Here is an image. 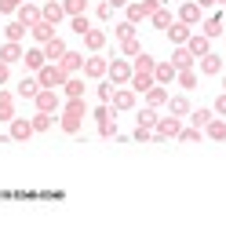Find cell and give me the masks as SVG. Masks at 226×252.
Here are the masks:
<instances>
[{"label": "cell", "mask_w": 226, "mask_h": 252, "mask_svg": "<svg viewBox=\"0 0 226 252\" xmlns=\"http://www.w3.org/2000/svg\"><path fill=\"white\" fill-rule=\"evenodd\" d=\"M201 33H204L208 40H215V37H219V33H226V22H223V15H212V19H204Z\"/></svg>", "instance_id": "cell-24"}, {"label": "cell", "mask_w": 226, "mask_h": 252, "mask_svg": "<svg viewBox=\"0 0 226 252\" xmlns=\"http://www.w3.org/2000/svg\"><path fill=\"white\" fill-rule=\"evenodd\" d=\"M106 81L117 84V88H120V84H128V81H132V63H128V59H113L110 69H106Z\"/></svg>", "instance_id": "cell-4"}, {"label": "cell", "mask_w": 226, "mask_h": 252, "mask_svg": "<svg viewBox=\"0 0 226 252\" xmlns=\"http://www.w3.org/2000/svg\"><path fill=\"white\" fill-rule=\"evenodd\" d=\"M40 48H44V59H48V63H58V59H62V55H66V51H69L62 37H51V40H48V44H40Z\"/></svg>", "instance_id": "cell-13"}, {"label": "cell", "mask_w": 226, "mask_h": 252, "mask_svg": "<svg viewBox=\"0 0 226 252\" xmlns=\"http://www.w3.org/2000/svg\"><path fill=\"white\" fill-rule=\"evenodd\" d=\"M15 19H19L22 26H29V30H33V26L44 19V15H40V7H37V4H22L19 11H15Z\"/></svg>", "instance_id": "cell-11"}, {"label": "cell", "mask_w": 226, "mask_h": 252, "mask_svg": "<svg viewBox=\"0 0 226 252\" xmlns=\"http://www.w3.org/2000/svg\"><path fill=\"white\" fill-rule=\"evenodd\" d=\"M84 48H88L91 55H99V51L106 48V33H102V30H95V26H91V30L84 33Z\"/></svg>", "instance_id": "cell-18"}, {"label": "cell", "mask_w": 226, "mask_h": 252, "mask_svg": "<svg viewBox=\"0 0 226 252\" xmlns=\"http://www.w3.org/2000/svg\"><path fill=\"white\" fill-rule=\"evenodd\" d=\"M7 77H11V66H7V63H0V84H7Z\"/></svg>", "instance_id": "cell-52"}, {"label": "cell", "mask_w": 226, "mask_h": 252, "mask_svg": "<svg viewBox=\"0 0 226 252\" xmlns=\"http://www.w3.org/2000/svg\"><path fill=\"white\" fill-rule=\"evenodd\" d=\"M153 26H157V30H168V26H171V11H168V7H157V11H153V19H150Z\"/></svg>", "instance_id": "cell-39"}, {"label": "cell", "mask_w": 226, "mask_h": 252, "mask_svg": "<svg viewBox=\"0 0 226 252\" xmlns=\"http://www.w3.org/2000/svg\"><path fill=\"white\" fill-rule=\"evenodd\" d=\"M26 33H29V26H22L19 19L4 26V37H7V40H15V44H22V37H26Z\"/></svg>", "instance_id": "cell-30"}, {"label": "cell", "mask_w": 226, "mask_h": 252, "mask_svg": "<svg viewBox=\"0 0 226 252\" xmlns=\"http://www.w3.org/2000/svg\"><path fill=\"white\" fill-rule=\"evenodd\" d=\"M120 55H124V59H135V55H142V44H139V37L124 40V44H120Z\"/></svg>", "instance_id": "cell-40"}, {"label": "cell", "mask_w": 226, "mask_h": 252, "mask_svg": "<svg viewBox=\"0 0 226 252\" xmlns=\"http://www.w3.org/2000/svg\"><path fill=\"white\" fill-rule=\"evenodd\" d=\"M62 95H66V99H84V77L81 73H69L66 84H62Z\"/></svg>", "instance_id": "cell-12"}, {"label": "cell", "mask_w": 226, "mask_h": 252, "mask_svg": "<svg viewBox=\"0 0 226 252\" xmlns=\"http://www.w3.org/2000/svg\"><path fill=\"white\" fill-rule=\"evenodd\" d=\"M40 15H44V19H48L51 26H58V22L66 19V7L58 4V0H44V7H40Z\"/></svg>", "instance_id": "cell-17"}, {"label": "cell", "mask_w": 226, "mask_h": 252, "mask_svg": "<svg viewBox=\"0 0 226 252\" xmlns=\"http://www.w3.org/2000/svg\"><path fill=\"white\" fill-rule=\"evenodd\" d=\"M197 4H201V7H215L219 0H197Z\"/></svg>", "instance_id": "cell-54"}, {"label": "cell", "mask_w": 226, "mask_h": 252, "mask_svg": "<svg viewBox=\"0 0 226 252\" xmlns=\"http://www.w3.org/2000/svg\"><path fill=\"white\" fill-rule=\"evenodd\" d=\"M58 66H62L66 73H81L84 69V51H66V55L58 59Z\"/></svg>", "instance_id": "cell-19"}, {"label": "cell", "mask_w": 226, "mask_h": 252, "mask_svg": "<svg viewBox=\"0 0 226 252\" xmlns=\"http://www.w3.org/2000/svg\"><path fill=\"white\" fill-rule=\"evenodd\" d=\"M186 48H190V55H194V59H204L208 51H212V40H208L201 30H194V33H190V40H186Z\"/></svg>", "instance_id": "cell-6"}, {"label": "cell", "mask_w": 226, "mask_h": 252, "mask_svg": "<svg viewBox=\"0 0 226 252\" xmlns=\"http://www.w3.org/2000/svg\"><path fill=\"white\" fill-rule=\"evenodd\" d=\"M201 11H204V7L197 4V0H190V4L179 7V22H186V26H194V30H197V26H201Z\"/></svg>", "instance_id": "cell-10"}, {"label": "cell", "mask_w": 226, "mask_h": 252, "mask_svg": "<svg viewBox=\"0 0 226 252\" xmlns=\"http://www.w3.org/2000/svg\"><path fill=\"white\" fill-rule=\"evenodd\" d=\"M212 110H215V117H226V92L219 95V99H215V106H212Z\"/></svg>", "instance_id": "cell-51"}, {"label": "cell", "mask_w": 226, "mask_h": 252, "mask_svg": "<svg viewBox=\"0 0 226 252\" xmlns=\"http://www.w3.org/2000/svg\"><path fill=\"white\" fill-rule=\"evenodd\" d=\"M197 66H201V73H204V77H219V73H223V59H219V55H212V51H208L204 59H197Z\"/></svg>", "instance_id": "cell-21"}, {"label": "cell", "mask_w": 226, "mask_h": 252, "mask_svg": "<svg viewBox=\"0 0 226 252\" xmlns=\"http://www.w3.org/2000/svg\"><path fill=\"white\" fill-rule=\"evenodd\" d=\"M168 88H164V84H153L150 92H146V106H153V110H161V106H168Z\"/></svg>", "instance_id": "cell-15"}, {"label": "cell", "mask_w": 226, "mask_h": 252, "mask_svg": "<svg viewBox=\"0 0 226 252\" xmlns=\"http://www.w3.org/2000/svg\"><path fill=\"white\" fill-rule=\"evenodd\" d=\"M66 7V19H73V15H88V0H62Z\"/></svg>", "instance_id": "cell-35"}, {"label": "cell", "mask_w": 226, "mask_h": 252, "mask_svg": "<svg viewBox=\"0 0 226 252\" xmlns=\"http://www.w3.org/2000/svg\"><path fill=\"white\" fill-rule=\"evenodd\" d=\"M164 33H168L171 48H182V44L190 40V33H194V26H186V22H179V19H175V22H171V26H168Z\"/></svg>", "instance_id": "cell-5"}, {"label": "cell", "mask_w": 226, "mask_h": 252, "mask_svg": "<svg viewBox=\"0 0 226 252\" xmlns=\"http://www.w3.org/2000/svg\"><path fill=\"white\" fill-rule=\"evenodd\" d=\"M157 121H161V114L153 106H146L142 114H139V125H142V128H157Z\"/></svg>", "instance_id": "cell-38"}, {"label": "cell", "mask_w": 226, "mask_h": 252, "mask_svg": "<svg viewBox=\"0 0 226 252\" xmlns=\"http://www.w3.org/2000/svg\"><path fill=\"white\" fill-rule=\"evenodd\" d=\"M29 135H37L33 132V121L29 117H11V139L15 143H26Z\"/></svg>", "instance_id": "cell-9"}, {"label": "cell", "mask_w": 226, "mask_h": 252, "mask_svg": "<svg viewBox=\"0 0 226 252\" xmlns=\"http://www.w3.org/2000/svg\"><path fill=\"white\" fill-rule=\"evenodd\" d=\"M110 4H113V7H128L132 0H110Z\"/></svg>", "instance_id": "cell-53"}, {"label": "cell", "mask_w": 226, "mask_h": 252, "mask_svg": "<svg viewBox=\"0 0 226 252\" xmlns=\"http://www.w3.org/2000/svg\"><path fill=\"white\" fill-rule=\"evenodd\" d=\"M175 77H179V69L171 66V63H157V66H153V81L164 84V88H168V84L175 81Z\"/></svg>", "instance_id": "cell-20"}, {"label": "cell", "mask_w": 226, "mask_h": 252, "mask_svg": "<svg viewBox=\"0 0 226 252\" xmlns=\"http://www.w3.org/2000/svg\"><path fill=\"white\" fill-rule=\"evenodd\" d=\"M37 92H40V81H37V77H22L19 88H15V95H22V99H37Z\"/></svg>", "instance_id": "cell-27"}, {"label": "cell", "mask_w": 226, "mask_h": 252, "mask_svg": "<svg viewBox=\"0 0 226 252\" xmlns=\"http://www.w3.org/2000/svg\"><path fill=\"white\" fill-rule=\"evenodd\" d=\"M29 33H33V40H37V44H48V40H51V37H55V26H51L48 19H40V22H37V26H33V30H29Z\"/></svg>", "instance_id": "cell-26"}, {"label": "cell", "mask_w": 226, "mask_h": 252, "mask_svg": "<svg viewBox=\"0 0 226 252\" xmlns=\"http://www.w3.org/2000/svg\"><path fill=\"white\" fill-rule=\"evenodd\" d=\"M204 135L215 139V143H226V117H212L204 125Z\"/></svg>", "instance_id": "cell-23"}, {"label": "cell", "mask_w": 226, "mask_h": 252, "mask_svg": "<svg viewBox=\"0 0 226 252\" xmlns=\"http://www.w3.org/2000/svg\"><path fill=\"white\" fill-rule=\"evenodd\" d=\"M66 69L58 66V63H48V66H40L37 69V81H40V88H62L66 84Z\"/></svg>", "instance_id": "cell-1"}, {"label": "cell", "mask_w": 226, "mask_h": 252, "mask_svg": "<svg viewBox=\"0 0 226 252\" xmlns=\"http://www.w3.org/2000/svg\"><path fill=\"white\" fill-rule=\"evenodd\" d=\"M153 66H157V59H150L146 51L132 59V73H153Z\"/></svg>", "instance_id": "cell-31"}, {"label": "cell", "mask_w": 226, "mask_h": 252, "mask_svg": "<svg viewBox=\"0 0 226 252\" xmlns=\"http://www.w3.org/2000/svg\"><path fill=\"white\" fill-rule=\"evenodd\" d=\"M69 26H73V33H81V37H84V33H88V30H91V22H88V15H73V19H69Z\"/></svg>", "instance_id": "cell-42"}, {"label": "cell", "mask_w": 226, "mask_h": 252, "mask_svg": "<svg viewBox=\"0 0 226 252\" xmlns=\"http://www.w3.org/2000/svg\"><path fill=\"white\" fill-rule=\"evenodd\" d=\"M201 128H194V125H190V128H182V132H179V139H182V143H201Z\"/></svg>", "instance_id": "cell-44"}, {"label": "cell", "mask_w": 226, "mask_h": 252, "mask_svg": "<svg viewBox=\"0 0 226 252\" xmlns=\"http://www.w3.org/2000/svg\"><path fill=\"white\" fill-rule=\"evenodd\" d=\"M153 84H157V81H153V73H132V81H128V88H132L135 95H146V92L153 88Z\"/></svg>", "instance_id": "cell-22"}, {"label": "cell", "mask_w": 226, "mask_h": 252, "mask_svg": "<svg viewBox=\"0 0 226 252\" xmlns=\"http://www.w3.org/2000/svg\"><path fill=\"white\" fill-rule=\"evenodd\" d=\"M179 132H182V117H161L157 121V128H153V135H157V143H168V139H179Z\"/></svg>", "instance_id": "cell-3"}, {"label": "cell", "mask_w": 226, "mask_h": 252, "mask_svg": "<svg viewBox=\"0 0 226 252\" xmlns=\"http://www.w3.org/2000/svg\"><path fill=\"white\" fill-rule=\"evenodd\" d=\"M22 63H26V69H33V73H37L40 66H48V59H44V48H29L22 55Z\"/></svg>", "instance_id": "cell-25"}, {"label": "cell", "mask_w": 226, "mask_h": 252, "mask_svg": "<svg viewBox=\"0 0 226 252\" xmlns=\"http://www.w3.org/2000/svg\"><path fill=\"white\" fill-rule=\"evenodd\" d=\"M215 117V110H190V125H194V128H201V132H204V125H208V121H212Z\"/></svg>", "instance_id": "cell-34"}, {"label": "cell", "mask_w": 226, "mask_h": 252, "mask_svg": "<svg viewBox=\"0 0 226 252\" xmlns=\"http://www.w3.org/2000/svg\"><path fill=\"white\" fill-rule=\"evenodd\" d=\"M168 110H171V117H190V99L175 95V99H168Z\"/></svg>", "instance_id": "cell-32"}, {"label": "cell", "mask_w": 226, "mask_h": 252, "mask_svg": "<svg viewBox=\"0 0 226 252\" xmlns=\"http://www.w3.org/2000/svg\"><path fill=\"white\" fill-rule=\"evenodd\" d=\"M99 135H102V139H120L117 121H102V125H99Z\"/></svg>", "instance_id": "cell-43"}, {"label": "cell", "mask_w": 226, "mask_h": 252, "mask_svg": "<svg viewBox=\"0 0 226 252\" xmlns=\"http://www.w3.org/2000/svg\"><path fill=\"white\" fill-rule=\"evenodd\" d=\"M219 4H223V7H226V0H219Z\"/></svg>", "instance_id": "cell-55"}, {"label": "cell", "mask_w": 226, "mask_h": 252, "mask_svg": "<svg viewBox=\"0 0 226 252\" xmlns=\"http://www.w3.org/2000/svg\"><path fill=\"white\" fill-rule=\"evenodd\" d=\"M135 99H139V95L128 88V84H120V88L113 92V102H110V106H113V110H135Z\"/></svg>", "instance_id": "cell-7"}, {"label": "cell", "mask_w": 226, "mask_h": 252, "mask_svg": "<svg viewBox=\"0 0 226 252\" xmlns=\"http://www.w3.org/2000/svg\"><path fill=\"white\" fill-rule=\"evenodd\" d=\"M128 22H146V15H142V7H139V0H132V4H128Z\"/></svg>", "instance_id": "cell-45"}, {"label": "cell", "mask_w": 226, "mask_h": 252, "mask_svg": "<svg viewBox=\"0 0 226 252\" xmlns=\"http://www.w3.org/2000/svg\"><path fill=\"white\" fill-rule=\"evenodd\" d=\"M95 15H99V19H113V4L110 0H99V4H95Z\"/></svg>", "instance_id": "cell-47"}, {"label": "cell", "mask_w": 226, "mask_h": 252, "mask_svg": "<svg viewBox=\"0 0 226 252\" xmlns=\"http://www.w3.org/2000/svg\"><path fill=\"white\" fill-rule=\"evenodd\" d=\"M175 81H179V88H197V69H179V77H175Z\"/></svg>", "instance_id": "cell-37"}, {"label": "cell", "mask_w": 226, "mask_h": 252, "mask_svg": "<svg viewBox=\"0 0 226 252\" xmlns=\"http://www.w3.org/2000/svg\"><path fill=\"white\" fill-rule=\"evenodd\" d=\"M11 117H15V95L0 88V121H7V125H11Z\"/></svg>", "instance_id": "cell-28"}, {"label": "cell", "mask_w": 226, "mask_h": 252, "mask_svg": "<svg viewBox=\"0 0 226 252\" xmlns=\"http://www.w3.org/2000/svg\"><path fill=\"white\" fill-rule=\"evenodd\" d=\"M33 102H37L40 114H62V95H58L55 88H40Z\"/></svg>", "instance_id": "cell-2"}, {"label": "cell", "mask_w": 226, "mask_h": 252, "mask_svg": "<svg viewBox=\"0 0 226 252\" xmlns=\"http://www.w3.org/2000/svg\"><path fill=\"white\" fill-rule=\"evenodd\" d=\"M171 66H175V69H194V66H197V59L190 55V48H186V44H182V48H171Z\"/></svg>", "instance_id": "cell-14"}, {"label": "cell", "mask_w": 226, "mask_h": 252, "mask_svg": "<svg viewBox=\"0 0 226 252\" xmlns=\"http://www.w3.org/2000/svg\"><path fill=\"white\" fill-rule=\"evenodd\" d=\"M153 139H157V135H153V128H142V125L135 128V143H153Z\"/></svg>", "instance_id": "cell-48"}, {"label": "cell", "mask_w": 226, "mask_h": 252, "mask_svg": "<svg viewBox=\"0 0 226 252\" xmlns=\"http://www.w3.org/2000/svg\"><path fill=\"white\" fill-rule=\"evenodd\" d=\"M135 33H139V26H135V22H128V19L113 26V37H117V44H124V40H132Z\"/></svg>", "instance_id": "cell-29"}, {"label": "cell", "mask_w": 226, "mask_h": 252, "mask_svg": "<svg viewBox=\"0 0 226 252\" xmlns=\"http://www.w3.org/2000/svg\"><path fill=\"white\" fill-rule=\"evenodd\" d=\"M62 114H73V117H88V102H84V99H66V102H62Z\"/></svg>", "instance_id": "cell-33"}, {"label": "cell", "mask_w": 226, "mask_h": 252, "mask_svg": "<svg viewBox=\"0 0 226 252\" xmlns=\"http://www.w3.org/2000/svg\"><path fill=\"white\" fill-rule=\"evenodd\" d=\"M51 117H55V114H40V110H37V114L29 117V121H33V132H48V128H51Z\"/></svg>", "instance_id": "cell-41"}, {"label": "cell", "mask_w": 226, "mask_h": 252, "mask_svg": "<svg viewBox=\"0 0 226 252\" xmlns=\"http://www.w3.org/2000/svg\"><path fill=\"white\" fill-rule=\"evenodd\" d=\"M113 92H117V84H99V102H113Z\"/></svg>", "instance_id": "cell-46"}, {"label": "cell", "mask_w": 226, "mask_h": 252, "mask_svg": "<svg viewBox=\"0 0 226 252\" xmlns=\"http://www.w3.org/2000/svg\"><path fill=\"white\" fill-rule=\"evenodd\" d=\"M223 22H226V15H223Z\"/></svg>", "instance_id": "cell-57"}, {"label": "cell", "mask_w": 226, "mask_h": 252, "mask_svg": "<svg viewBox=\"0 0 226 252\" xmlns=\"http://www.w3.org/2000/svg\"><path fill=\"white\" fill-rule=\"evenodd\" d=\"M22 55H26V48H22V44H15V40H4V44H0V63L11 66V63H19Z\"/></svg>", "instance_id": "cell-16"}, {"label": "cell", "mask_w": 226, "mask_h": 252, "mask_svg": "<svg viewBox=\"0 0 226 252\" xmlns=\"http://www.w3.org/2000/svg\"><path fill=\"white\" fill-rule=\"evenodd\" d=\"M223 92H226V81H223Z\"/></svg>", "instance_id": "cell-56"}, {"label": "cell", "mask_w": 226, "mask_h": 252, "mask_svg": "<svg viewBox=\"0 0 226 252\" xmlns=\"http://www.w3.org/2000/svg\"><path fill=\"white\" fill-rule=\"evenodd\" d=\"M22 4H26V0H0V11H4V15H11V11H19Z\"/></svg>", "instance_id": "cell-50"}, {"label": "cell", "mask_w": 226, "mask_h": 252, "mask_svg": "<svg viewBox=\"0 0 226 252\" xmlns=\"http://www.w3.org/2000/svg\"><path fill=\"white\" fill-rule=\"evenodd\" d=\"M58 125H62V132H69V135H77V132H81V125H84V117L62 114V121H58Z\"/></svg>", "instance_id": "cell-36"}, {"label": "cell", "mask_w": 226, "mask_h": 252, "mask_svg": "<svg viewBox=\"0 0 226 252\" xmlns=\"http://www.w3.org/2000/svg\"><path fill=\"white\" fill-rule=\"evenodd\" d=\"M106 69H110V63H106L102 55L84 59V77H91V81H102V77H106Z\"/></svg>", "instance_id": "cell-8"}, {"label": "cell", "mask_w": 226, "mask_h": 252, "mask_svg": "<svg viewBox=\"0 0 226 252\" xmlns=\"http://www.w3.org/2000/svg\"><path fill=\"white\" fill-rule=\"evenodd\" d=\"M139 7H142V15H146V19H153V11L161 7V0H139Z\"/></svg>", "instance_id": "cell-49"}]
</instances>
